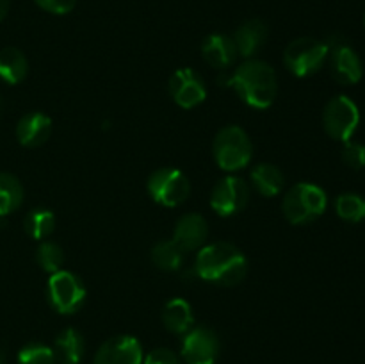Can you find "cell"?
<instances>
[{
	"label": "cell",
	"mask_w": 365,
	"mask_h": 364,
	"mask_svg": "<svg viewBox=\"0 0 365 364\" xmlns=\"http://www.w3.org/2000/svg\"><path fill=\"white\" fill-rule=\"evenodd\" d=\"M220 81L221 84L234 88L237 95L255 109H267L277 98V74L264 61H245L232 74H227Z\"/></svg>",
	"instance_id": "6da1fadb"
},
{
	"label": "cell",
	"mask_w": 365,
	"mask_h": 364,
	"mask_svg": "<svg viewBox=\"0 0 365 364\" xmlns=\"http://www.w3.org/2000/svg\"><path fill=\"white\" fill-rule=\"evenodd\" d=\"M195 268L203 280L230 288L246 277L248 261L235 245L217 241L200 250Z\"/></svg>",
	"instance_id": "7a4b0ae2"
},
{
	"label": "cell",
	"mask_w": 365,
	"mask_h": 364,
	"mask_svg": "<svg viewBox=\"0 0 365 364\" xmlns=\"http://www.w3.org/2000/svg\"><path fill=\"white\" fill-rule=\"evenodd\" d=\"M327 193L316 184L299 182L284 196L282 209L292 225H305L317 220L327 211Z\"/></svg>",
	"instance_id": "3957f363"
},
{
	"label": "cell",
	"mask_w": 365,
	"mask_h": 364,
	"mask_svg": "<svg viewBox=\"0 0 365 364\" xmlns=\"http://www.w3.org/2000/svg\"><path fill=\"white\" fill-rule=\"evenodd\" d=\"M214 159L225 171L242 170L250 164L253 153L248 134L237 125L223 127L214 139Z\"/></svg>",
	"instance_id": "277c9868"
},
{
	"label": "cell",
	"mask_w": 365,
	"mask_h": 364,
	"mask_svg": "<svg viewBox=\"0 0 365 364\" xmlns=\"http://www.w3.org/2000/svg\"><path fill=\"white\" fill-rule=\"evenodd\" d=\"M328 59V45L316 38H298L289 43L284 54L287 70L296 77L317 74Z\"/></svg>",
	"instance_id": "5b68a950"
},
{
	"label": "cell",
	"mask_w": 365,
	"mask_h": 364,
	"mask_svg": "<svg viewBox=\"0 0 365 364\" xmlns=\"http://www.w3.org/2000/svg\"><path fill=\"white\" fill-rule=\"evenodd\" d=\"M48 302L57 313L73 314L81 309L86 300V285L81 277L71 271L59 270L50 275L46 285Z\"/></svg>",
	"instance_id": "8992f818"
},
{
	"label": "cell",
	"mask_w": 365,
	"mask_h": 364,
	"mask_svg": "<svg viewBox=\"0 0 365 364\" xmlns=\"http://www.w3.org/2000/svg\"><path fill=\"white\" fill-rule=\"evenodd\" d=\"M360 123L356 103L346 95H337L324 106L323 125L330 138L337 141H349Z\"/></svg>",
	"instance_id": "52a82bcc"
},
{
	"label": "cell",
	"mask_w": 365,
	"mask_h": 364,
	"mask_svg": "<svg viewBox=\"0 0 365 364\" xmlns=\"http://www.w3.org/2000/svg\"><path fill=\"white\" fill-rule=\"evenodd\" d=\"M150 196L164 207H177L185 202L191 193L189 178L177 168H159L148 178Z\"/></svg>",
	"instance_id": "ba28073f"
},
{
	"label": "cell",
	"mask_w": 365,
	"mask_h": 364,
	"mask_svg": "<svg viewBox=\"0 0 365 364\" xmlns=\"http://www.w3.org/2000/svg\"><path fill=\"white\" fill-rule=\"evenodd\" d=\"M324 43L328 45L331 77L344 86L356 84L362 79L364 68L359 54L349 45L348 39L341 34H334Z\"/></svg>",
	"instance_id": "9c48e42d"
},
{
	"label": "cell",
	"mask_w": 365,
	"mask_h": 364,
	"mask_svg": "<svg viewBox=\"0 0 365 364\" xmlns=\"http://www.w3.org/2000/svg\"><path fill=\"white\" fill-rule=\"evenodd\" d=\"M250 200V186L235 175L221 178L212 189L210 206L220 216H234L241 213Z\"/></svg>",
	"instance_id": "30bf717a"
},
{
	"label": "cell",
	"mask_w": 365,
	"mask_h": 364,
	"mask_svg": "<svg viewBox=\"0 0 365 364\" xmlns=\"http://www.w3.org/2000/svg\"><path fill=\"white\" fill-rule=\"evenodd\" d=\"M182 357L187 364H216L220 338L209 327H192L182 341Z\"/></svg>",
	"instance_id": "8fae6325"
},
{
	"label": "cell",
	"mask_w": 365,
	"mask_h": 364,
	"mask_svg": "<svg viewBox=\"0 0 365 364\" xmlns=\"http://www.w3.org/2000/svg\"><path fill=\"white\" fill-rule=\"evenodd\" d=\"M170 93L175 102L184 109L200 106L207 96V88L202 77L191 68H180L170 81Z\"/></svg>",
	"instance_id": "7c38bea8"
},
{
	"label": "cell",
	"mask_w": 365,
	"mask_h": 364,
	"mask_svg": "<svg viewBox=\"0 0 365 364\" xmlns=\"http://www.w3.org/2000/svg\"><path fill=\"white\" fill-rule=\"evenodd\" d=\"M93 364H143L141 343L134 335L107 339L96 352Z\"/></svg>",
	"instance_id": "4fadbf2b"
},
{
	"label": "cell",
	"mask_w": 365,
	"mask_h": 364,
	"mask_svg": "<svg viewBox=\"0 0 365 364\" xmlns=\"http://www.w3.org/2000/svg\"><path fill=\"white\" fill-rule=\"evenodd\" d=\"M209 227L202 214H184L175 225L173 241L182 248V252H192L205 245Z\"/></svg>",
	"instance_id": "5bb4252c"
},
{
	"label": "cell",
	"mask_w": 365,
	"mask_h": 364,
	"mask_svg": "<svg viewBox=\"0 0 365 364\" xmlns=\"http://www.w3.org/2000/svg\"><path fill=\"white\" fill-rule=\"evenodd\" d=\"M203 59L217 70H227L237 59L239 52L234 39L225 34H210L202 43Z\"/></svg>",
	"instance_id": "9a60e30c"
},
{
	"label": "cell",
	"mask_w": 365,
	"mask_h": 364,
	"mask_svg": "<svg viewBox=\"0 0 365 364\" xmlns=\"http://www.w3.org/2000/svg\"><path fill=\"white\" fill-rule=\"evenodd\" d=\"M52 120L43 113H29L20 118L16 125V138L20 145L36 148L50 138Z\"/></svg>",
	"instance_id": "2e32d148"
},
{
	"label": "cell",
	"mask_w": 365,
	"mask_h": 364,
	"mask_svg": "<svg viewBox=\"0 0 365 364\" xmlns=\"http://www.w3.org/2000/svg\"><path fill=\"white\" fill-rule=\"evenodd\" d=\"M234 43L237 46L239 56L242 57H252L259 52L264 46L267 39V25L264 24L259 18H253V20L245 21L241 27L235 31L234 34Z\"/></svg>",
	"instance_id": "e0dca14e"
},
{
	"label": "cell",
	"mask_w": 365,
	"mask_h": 364,
	"mask_svg": "<svg viewBox=\"0 0 365 364\" xmlns=\"http://www.w3.org/2000/svg\"><path fill=\"white\" fill-rule=\"evenodd\" d=\"M84 338L77 328H64L56 338L53 355L59 364H78L84 357Z\"/></svg>",
	"instance_id": "ac0fdd59"
},
{
	"label": "cell",
	"mask_w": 365,
	"mask_h": 364,
	"mask_svg": "<svg viewBox=\"0 0 365 364\" xmlns=\"http://www.w3.org/2000/svg\"><path fill=\"white\" fill-rule=\"evenodd\" d=\"M163 323L173 334H187L195 323L192 309L184 298H173L164 305Z\"/></svg>",
	"instance_id": "d6986e66"
},
{
	"label": "cell",
	"mask_w": 365,
	"mask_h": 364,
	"mask_svg": "<svg viewBox=\"0 0 365 364\" xmlns=\"http://www.w3.org/2000/svg\"><path fill=\"white\" fill-rule=\"evenodd\" d=\"M29 63L24 52L14 46L0 50V79L7 84H20L27 77Z\"/></svg>",
	"instance_id": "ffe728a7"
},
{
	"label": "cell",
	"mask_w": 365,
	"mask_h": 364,
	"mask_svg": "<svg viewBox=\"0 0 365 364\" xmlns=\"http://www.w3.org/2000/svg\"><path fill=\"white\" fill-rule=\"evenodd\" d=\"M252 184L262 196H277L285 184V177L274 164H257L252 170Z\"/></svg>",
	"instance_id": "44dd1931"
},
{
	"label": "cell",
	"mask_w": 365,
	"mask_h": 364,
	"mask_svg": "<svg viewBox=\"0 0 365 364\" xmlns=\"http://www.w3.org/2000/svg\"><path fill=\"white\" fill-rule=\"evenodd\" d=\"M24 202V186L14 175L0 173V216L13 213Z\"/></svg>",
	"instance_id": "7402d4cb"
},
{
	"label": "cell",
	"mask_w": 365,
	"mask_h": 364,
	"mask_svg": "<svg viewBox=\"0 0 365 364\" xmlns=\"http://www.w3.org/2000/svg\"><path fill=\"white\" fill-rule=\"evenodd\" d=\"M24 227L32 239H45L56 228V216L52 211L36 207V209L29 211V214L25 216Z\"/></svg>",
	"instance_id": "603a6c76"
},
{
	"label": "cell",
	"mask_w": 365,
	"mask_h": 364,
	"mask_svg": "<svg viewBox=\"0 0 365 364\" xmlns=\"http://www.w3.org/2000/svg\"><path fill=\"white\" fill-rule=\"evenodd\" d=\"M152 259L160 270L177 271L184 263V252L173 239L171 241H159L152 248Z\"/></svg>",
	"instance_id": "cb8c5ba5"
},
{
	"label": "cell",
	"mask_w": 365,
	"mask_h": 364,
	"mask_svg": "<svg viewBox=\"0 0 365 364\" xmlns=\"http://www.w3.org/2000/svg\"><path fill=\"white\" fill-rule=\"evenodd\" d=\"M335 211L344 221L359 223L365 220V198L356 193H344L335 200Z\"/></svg>",
	"instance_id": "d4e9b609"
},
{
	"label": "cell",
	"mask_w": 365,
	"mask_h": 364,
	"mask_svg": "<svg viewBox=\"0 0 365 364\" xmlns=\"http://www.w3.org/2000/svg\"><path fill=\"white\" fill-rule=\"evenodd\" d=\"M36 259H38L39 266L45 271H48L50 275L59 271L64 264V252L57 243L53 241H43L38 246V252H36Z\"/></svg>",
	"instance_id": "484cf974"
},
{
	"label": "cell",
	"mask_w": 365,
	"mask_h": 364,
	"mask_svg": "<svg viewBox=\"0 0 365 364\" xmlns=\"http://www.w3.org/2000/svg\"><path fill=\"white\" fill-rule=\"evenodd\" d=\"M56 355L50 346L43 343H29L18 353V364H53Z\"/></svg>",
	"instance_id": "4316f807"
},
{
	"label": "cell",
	"mask_w": 365,
	"mask_h": 364,
	"mask_svg": "<svg viewBox=\"0 0 365 364\" xmlns=\"http://www.w3.org/2000/svg\"><path fill=\"white\" fill-rule=\"evenodd\" d=\"M342 161L351 170H362L365 168V145L356 141H346L342 148Z\"/></svg>",
	"instance_id": "83f0119b"
},
{
	"label": "cell",
	"mask_w": 365,
	"mask_h": 364,
	"mask_svg": "<svg viewBox=\"0 0 365 364\" xmlns=\"http://www.w3.org/2000/svg\"><path fill=\"white\" fill-rule=\"evenodd\" d=\"M43 11L52 14H66L73 11L77 0H34Z\"/></svg>",
	"instance_id": "f1b7e54d"
},
{
	"label": "cell",
	"mask_w": 365,
	"mask_h": 364,
	"mask_svg": "<svg viewBox=\"0 0 365 364\" xmlns=\"http://www.w3.org/2000/svg\"><path fill=\"white\" fill-rule=\"evenodd\" d=\"M145 364H180V359L175 352L168 348H155L146 355Z\"/></svg>",
	"instance_id": "f546056e"
},
{
	"label": "cell",
	"mask_w": 365,
	"mask_h": 364,
	"mask_svg": "<svg viewBox=\"0 0 365 364\" xmlns=\"http://www.w3.org/2000/svg\"><path fill=\"white\" fill-rule=\"evenodd\" d=\"M9 0H0V21H2L4 18L7 16V13H9Z\"/></svg>",
	"instance_id": "4dcf8cb0"
},
{
	"label": "cell",
	"mask_w": 365,
	"mask_h": 364,
	"mask_svg": "<svg viewBox=\"0 0 365 364\" xmlns=\"http://www.w3.org/2000/svg\"><path fill=\"white\" fill-rule=\"evenodd\" d=\"M0 364H4V355H2V352H0Z\"/></svg>",
	"instance_id": "1f68e13d"
},
{
	"label": "cell",
	"mask_w": 365,
	"mask_h": 364,
	"mask_svg": "<svg viewBox=\"0 0 365 364\" xmlns=\"http://www.w3.org/2000/svg\"><path fill=\"white\" fill-rule=\"evenodd\" d=\"M0 107H2V103H0Z\"/></svg>",
	"instance_id": "d6a6232c"
}]
</instances>
